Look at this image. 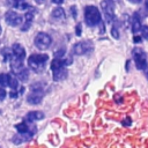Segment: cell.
<instances>
[{
	"mask_svg": "<svg viewBox=\"0 0 148 148\" xmlns=\"http://www.w3.org/2000/svg\"><path fill=\"white\" fill-rule=\"evenodd\" d=\"M16 76L18 77V80H21V81H27L28 80V77H29V72H28V69L27 68H22L17 74H16Z\"/></svg>",
	"mask_w": 148,
	"mask_h": 148,
	"instance_id": "d6986e66",
	"label": "cell"
},
{
	"mask_svg": "<svg viewBox=\"0 0 148 148\" xmlns=\"http://www.w3.org/2000/svg\"><path fill=\"white\" fill-rule=\"evenodd\" d=\"M44 118V113L42 111H31L25 116V121H37V120H42Z\"/></svg>",
	"mask_w": 148,
	"mask_h": 148,
	"instance_id": "7c38bea8",
	"label": "cell"
},
{
	"mask_svg": "<svg viewBox=\"0 0 148 148\" xmlns=\"http://www.w3.org/2000/svg\"><path fill=\"white\" fill-rule=\"evenodd\" d=\"M18 131V133H23V134H34L35 131H30V127L28 126V124L24 121V123H21V124H17L15 126Z\"/></svg>",
	"mask_w": 148,
	"mask_h": 148,
	"instance_id": "2e32d148",
	"label": "cell"
},
{
	"mask_svg": "<svg viewBox=\"0 0 148 148\" xmlns=\"http://www.w3.org/2000/svg\"><path fill=\"white\" fill-rule=\"evenodd\" d=\"M101 6H102L103 13L106 17V22L111 23L114 18V2L112 0H103Z\"/></svg>",
	"mask_w": 148,
	"mask_h": 148,
	"instance_id": "8992f818",
	"label": "cell"
},
{
	"mask_svg": "<svg viewBox=\"0 0 148 148\" xmlns=\"http://www.w3.org/2000/svg\"><path fill=\"white\" fill-rule=\"evenodd\" d=\"M32 136V134H23V133H20V134H16L13 136V142L18 145V143H22L23 141H28L30 138Z\"/></svg>",
	"mask_w": 148,
	"mask_h": 148,
	"instance_id": "5bb4252c",
	"label": "cell"
},
{
	"mask_svg": "<svg viewBox=\"0 0 148 148\" xmlns=\"http://www.w3.org/2000/svg\"><path fill=\"white\" fill-rule=\"evenodd\" d=\"M66 77H67V69L65 68V66L53 69V80L54 81H62Z\"/></svg>",
	"mask_w": 148,
	"mask_h": 148,
	"instance_id": "30bf717a",
	"label": "cell"
},
{
	"mask_svg": "<svg viewBox=\"0 0 148 148\" xmlns=\"http://www.w3.org/2000/svg\"><path fill=\"white\" fill-rule=\"evenodd\" d=\"M141 22H140V18L138 16V14H134V16L132 17V31L135 34L138 31L141 30Z\"/></svg>",
	"mask_w": 148,
	"mask_h": 148,
	"instance_id": "9a60e30c",
	"label": "cell"
},
{
	"mask_svg": "<svg viewBox=\"0 0 148 148\" xmlns=\"http://www.w3.org/2000/svg\"><path fill=\"white\" fill-rule=\"evenodd\" d=\"M130 2H132V3H140L141 2V0H128Z\"/></svg>",
	"mask_w": 148,
	"mask_h": 148,
	"instance_id": "f546056e",
	"label": "cell"
},
{
	"mask_svg": "<svg viewBox=\"0 0 148 148\" xmlns=\"http://www.w3.org/2000/svg\"><path fill=\"white\" fill-rule=\"evenodd\" d=\"M35 45L39 49V50H46L51 43H52V39L51 37L46 34V32H38L35 37Z\"/></svg>",
	"mask_w": 148,
	"mask_h": 148,
	"instance_id": "277c9868",
	"label": "cell"
},
{
	"mask_svg": "<svg viewBox=\"0 0 148 148\" xmlns=\"http://www.w3.org/2000/svg\"><path fill=\"white\" fill-rule=\"evenodd\" d=\"M34 13H35V9L28 10V12L25 13V15H24V17H25V22H24V24H23L22 28H21L22 31H27V30L30 29L31 23H32V18H34Z\"/></svg>",
	"mask_w": 148,
	"mask_h": 148,
	"instance_id": "8fae6325",
	"label": "cell"
},
{
	"mask_svg": "<svg viewBox=\"0 0 148 148\" xmlns=\"http://www.w3.org/2000/svg\"><path fill=\"white\" fill-rule=\"evenodd\" d=\"M71 14H72V16H73L74 18L77 16V12H76V7H75V6H72V7H71Z\"/></svg>",
	"mask_w": 148,
	"mask_h": 148,
	"instance_id": "d4e9b609",
	"label": "cell"
},
{
	"mask_svg": "<svg viewBox=\"0 0 148 148\" xmlns=\"http://www.w3.org/2000/svg\"><path fill=\"white\" fill-rule=\"evenodd\" d=\"M146 76H147V79H148V71L146 72Z\"/></svg>",
	"mask_w": 148,
	"mask_h": 148,
	"instance_id": "1f68e13d",
	"label": "cell"
},
{
	"mask_svg": "<svg viewBox=\"0 0 148 148\" xmlns=\"http://www.w3.org/2000/svg\"><path fill=\"white\" fill-rule=\"evenodd\" d=\"M5 21L10 27H17L22 23V16L15 13L14 10H8L5 14Z\"/></svg>",
	"mask_w": 148,
	"mask_h": 148,
	"instance_id": "ba28073f",
	"label": "cell"
},
{
	"mask_svg": "<svg viewBox=\"0 0 148 148\" xmlns=\"http://www.w3.org/2000/svg\"><path fill=\"white\" fill-rule=\"evenodd\" d=\"M84 22L89 27H95L101 23V13L95 6H87L84 9Z\"/></svg>",
	"mask_w": 148,
	"mask_h": 148,
	"instance_id": "7a4b0ae2",
	"label": "cell"
},
{
	"mask_svg": "<svg viewBox=\"0 0 148 148\" xmlns=\"http://www.w3.org/2000/svg\"><path fill=\"white\" fill-rule=\"evenodd\" d=\"M12 52H13V54H14L15 57H17V58H20V59H24V58H25V50L23 49L22 45L17 44V43L13 45Z\"/></svg>",
	"mask_w": 148,
	"mask_h": 148,
	"instance_id": "4fadbf2b",
	"label": "cell"
},
{
	"mask_svg": "<svg viewBox=\"0 0 148 148\" xmlns=\"http://www.w3.org/2000/svg\"><path fill=\"white\" fill-rule=\"evenodd\" d=\"M111 35H112V37H114L116 39H118L119 38V32H118V29H117V27H112L111 28Z\"/></svg>",
	"mask_w": 148,
	"mask_h": 148,
	"instance_id": "44dd1931",
	"label": "cell"
},
{
	"mask_svg": "<svg viewBox=\"0 0 148 148\" xmlns=\"http://www.w3.org/2000/svg\"><path fill=\"white\" fill-rule=\"evenodd\" d=\"M43 97H44L43 88L37 86V84H34L31 87V92L27 97V101H28V103H30L32 105H36V104H39L43 101Z\"/></svg>",
	"mask_w": 148,
	"mask_h": 148,
	"instance_id": "3957f363",
	"label": "cell"
},
{
	"mask_svg": "<svg viewBox=\"0 0 148 148\" xmlns=\"http://www.w3.org/2000/svg\"><path fill=\"white\" fill-rule=\"evenodd\" d=\"M133 40H134L135 43H140V42H141V38H140V37H138V36H135V37L133 38Z\"/></svg>",
	"mask_w": 148,
	"mask_h": 148,
	"instance_id": "f1b7e54d",
	"label": "cell"
},
{
	"mask_svg": "<svg viewBox=\"0 0 148 148\" xmlns=\"http://www.w3.org/2000/svg\"><path fill=\"white\" fill-rule=\"evenodd\" d=\"M5 97H6V91H5L3 87H1V86H0V101H3V99H5Z\"/></svg>",
	"mask_w": 148,
	"mask_h": 148,
	"instance_id": "cb8c5ba5",
	"label": "cell"
},
{
	"mask_svg": "<svg viewBox=\"0 0 148 148\" xmlns=\"http://www.w3.org/2000/svg\"><path fill=\"white\" fill-rule=\"evenodd\" d=\"M36 1H43V0H36Z\"/></svg>",
	"mask_w": 148,
	"mask_h": 148,
	"instance_id": "836d02e7",
	"label": "cell"
},
{
	"mask_svg": "<svg viewBox=\"0 0 148 148\" xmlns=\"http://www.w3.org/2000/svg\"><path fill=\"white\" fill-rule=\"evenodd\" d=\"M9 61H10V68H12V72H13L14 74H17L22 68H24V67H23V64H22L23 59H20V58H17V57H15L14 54H12Z\"/></svg>",
	"mask_w": 148,
	"mask_h": 148,
	"instance_id": "9c48e42d",
	"label": "cell"
},
{
	"mask_svg": "<svg viewBox=\"0 0 148 148\" xmlns=\"http://www.w3.org/2000/svg\"><path fill=\"white\" fill-rule=\"evenodd\" d=\"M9 87L12 88V89H16L17 87H18V83H17V80L16 79H10V82H9Z\"/></svg>",
	"mask_w": 148,
	"mask_h": 148,
	"instance_id": "7402d4cb",
	"label": "cell"
},
{
	"mask_svg": "<svg viewBox=\"0 0 148 148\" xmlns=\"http://www.w3.org/2000/svg\"><path fill=\"white\" fill-rule=\"evenodd\" d=\"M65 53H66L65 50H60V51L54 52V57H56V58H64V57H65Z\"/></svg>",
	"mask_w": 148,
	"mask_h": 148,
	"instance_id": "603a6c76",
	"label": "cell"
},
{
	"mask_svg": "<svg viewBox=\"0 0 148 148\" xmlns=\"http://www.w3.org/2000/svg\"><path fill=\"white\" fill-rule=\"evenodd\" d=\"M123 125H125V126H130V125H131V119H130V118H126V119H124V121H123Z\"/></svg>",
	"mask_w": 148,
	"mask_h": 148,
	"instance_id": "484cf974",
	"label": "cell"
},
{
	"mask_svg": "<svg viewBox=\"0 0 148 148\" xmlns=\"http://www.w3.org/2000/svg\"><path fill=\"white\" fill-rule=\"evenodd\" d=\"M133 58L135 61V66L138 69H145L147 67V58H146V53L139 49L135 47L133 50Z\"/></svg>",
	"mask_w": 148,
	"mask_h": 148,
	"instance_id": "52a82bcc",
	"label": "cell"
},
{
	"mask_svg": "<svg viewBox=\"0 0 148 148\" xmlns=\"http://www.w3.org/2000/svg\"><path fill=\"white\" fill-rule=\"evenodd\" d=\"M10 79L12 76L9 74H0V86L1 87H7L9 86V82H10Z\"/></svg>",
	"mask_w": 148,
	"mask_h": 148,
	"instance_id": "ac0fdd59",
	"label": "cell"
},
{
	"mask_svg": "<svg viewBox=\"0 0 148 148\" xmlns=\"http://www.w3.org/2000/svg\"><path fill=\"white\" fill-rule=\"evenodd\" d=\"M145 3H146V7L148 8V0H146V1H145Z\"/></svg>",
	"mask_w": 148,
	"mask_h": 148,
	"instance_id": "4dcf8cb0",
	"label": "cell"
},
{
	"mask_svg": "<svg viewBox=\"0 0 148 148\" xmlns=\"http://www.w3.org/2000/svg\"><path fill=\"white\" fill-rule=\"evenodd\" d=\"M76 35H77V36L81 35V23H79V24L76 25Z\"/></svg>",
	"mask_w": 148,
	"mask_h": 148,
	"instance_id": "4316f807",
	"label": "cell"
},
{
	"mask_svg": "<svg viewBox=\"0 0 148 148\" xmlns=\"http://www.w3.org/2000/svg\"><path fill=\"white\" fill-rule=\"evenodd\" d=\"M91 51H92V43L89 40L79 42L73 46V53L76 56L87 54V53H90Z\"/></svg>",
	"mask_w": 148,
	"mask_h": 148,
	"instance_id": "5b68a950",
	"label": "cell"
},
{
	"mask_svg": "<svg viewBox=\"0 0 148 148\" xmlns=\"http://www.w3.org/2000/svg\"><path fill=\"white\" fill-rule=\"evenodd\" d=\"M51 15H52V17H54V18L61 20V18L65 17V12H64V9H62L61 7H57V8H54V9L52 10Z\"/></svg>",
	"mask_w": 148,
	"mask_h": 148,
	"instance_id": "e0dca14e",
	"label": "cell"
},
{
	"mask_svg": "<svg viewBox=\"0 0 148 148\" xmlns=\"http://www.w3.org/2000/svg\"><path fill=\"white\" fill-rule=\"evenodd\" d=\"M53 3H57V5H61L64 2V0H52Z\"/></svg>",
	"mask_w": 148,
	"mask_h": 148,
	"instance_id": "83f0119b",
	"label": "cell"
},
{
	"mask_svg": "<svg viewBox=\"0 0 148 148\" xmlns=\"http://www.w3.org/2000/svg\"><path fill=\"white\" fill-rule=\"evenodd\" d=\"M141 32H142V37L145 39H148V25H142L141 27Z\"/></svg>",
	"mask_w": 148,
	"mask_h": 148,
	"instance_id": "ffe728a7",
	"label": "cell"
},
{
	"mask_svg": "<svg viewBox=\"0 0 148 148\" xmlns=\"http://www.w3.org/2000/svg\"><path fill=\"white\" fill-rule=\"evenodd\" d=\"M0 34H1V25H0Z\"/></svg>",
	"mask_w": 148,
	"mask_h": 148,
	"instance_id": "d6a6232c",
	"label": "cell"
},
{
	"mask_svg": "<svg viewBox=\"0 0 148 148\" xmlns=\"http://www.w3.org/2000/svg\"><path fill=\"white\" fill-rule=\"evenodd\" d=\"M49 60V56L46 54H31L28 58V65L34 72H43L45 68V64Z\"/></svg>",
	"mask_w": 148,
	"mask_h": 148,
	"instance_id": "6da1fadb",
	"label": "cell"
}]
</instances>
